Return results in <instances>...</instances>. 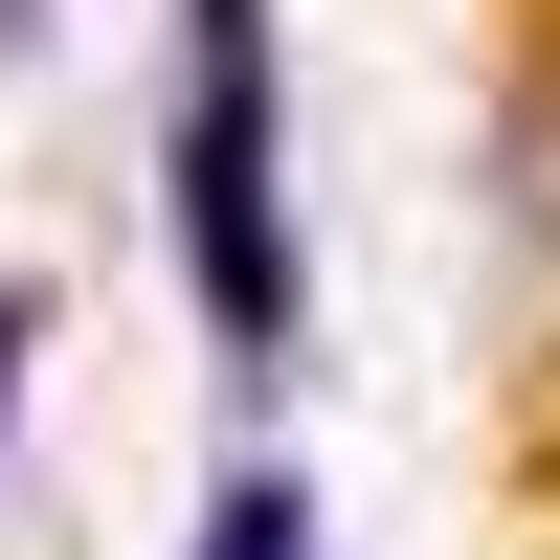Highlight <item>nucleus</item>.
Segmentation results:
<instances>
[{"label": "nucleus", "instance_id": "nucleus-1", "mask_svg": "<svg viewBox=\"0 0 560 560\" xmlns=\"http://www.w3.org/2000/svg\"><path fill=\"white\" fill-rule=\"evenodd\" d=\"M158 224H179V292L224 314V359H292V68H269V0H179Z\"/></svg>", "mask_w": 560, "mask_h": 560}, {"label": "nucleus", "instance_id": "nucleus-2", "mask_svg": "<svg viewBox=\"0 0 560 560\" xmlns=\"http://www.w3.org/2000/svg\"><path fill=\"white\" fill-rule=\"evenodd\" d=\"M179 560H314V471H292V448H247V471L202 493V538H179Z\"/></svg>", "mask_w": 560, "mask_h": 560}, {"label": "nucleus", "instance_id": "nucleus-3", "mask_svg": "<svg viewBox=\"0 0 560 560\" xmlns=\"http://www.w3.org/2000/svg\"><path fill=\"white\" fill-rule=\"evenodd\" d=\"M493 179H516V247H538V292H560V45L516 68V158H493Z\"/></svg>", "mask_w": 560, "mask_h": 560}, {"label": "nucleus", "instance_id": "nucleus-4", "mask_svg": "<svg viewBox=\"0 0 560 560\" xmlns=\"http://www.w3.org/2000/svg\"><path fill=\"white\" fill-rule=\"evenodd\" d=\"M23 359H45V292H0V404H23Z\"/></svg>", "mask_w": 560, "mask_h": 560}]
</instances>
